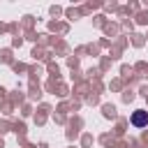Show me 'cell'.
<instances>
[{"instance_id":"6da1fadb","label":"cell","mask_w":148,"mask_h":148,"mask_svg":"<svg viewBox=\"0 0 148 148\" xmlns=\"http://www.w3.org/2000/svg\"><path fill=\"white\" fill-rule=\"evenodd\" d=\"M132 125L134 127H146L148 125V111H134L132 113Z\"/></svg>"}]
</instances>
